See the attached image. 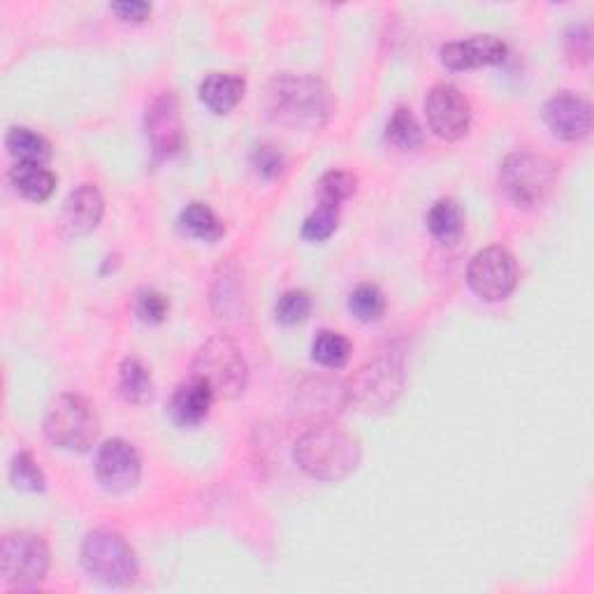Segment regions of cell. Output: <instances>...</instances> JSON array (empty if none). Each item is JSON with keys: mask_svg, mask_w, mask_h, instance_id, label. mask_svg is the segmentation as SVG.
I'll use <instances>...</instances> for the list:
<instances>
[{"mask_svg": "<svg viewBox=\"0 0 594 594\" xmlns=\"http://www.w3.org/2000/svg\"><path fill=\"white\" fill-rule=\"evenodd\" d=\"M361 458L363 448L358 437L330 420L309 427L295 444V462L316 481L337 483L348 479L358 469Z\"/></svg>", "mask_w": 594, "mask_h": 594, "instance_id": "6da1fadb", "label": "cell"}, {"mask_svg": "<svg viewBox=\"0 0 594 594\" xmlns=\"http://www.w3.org/2000/svg\"><path fill=\"white\" fill-rule=\"evenodd\" d=\"M332 110L335 101L327 84L314 75L283 73L268 88V114L283 126L316 131L327 122Z\"/></svg>", "mask_w": 594, "mask_h": 594, "instance_id": "7a4b0ae2", "label": "cell"}, {"mask_svg": "<svg viewBox=\"0 0 594 594\" xmlns=\"http://www.w3.org/2000/svg\"><path fill=\"white\" fill-rule=\"evenodd\" d=\"M560 165L539 152H515L499 168V184L518 207H536L553 194Z\"/></svg>", "mask_w": 594, "mask_h": 594, "instance_id": "3957f363", "label": "cell"}, {"mask_svg": "<svg viewBox=\"0 0 594 594\" xmlns=\"http://www.w3.org/2000/svg\"><path fill=\"white\" fill-rule=\"evenodd\" d=\"M191 378L202 382L213 397L235 399L247 390L249 365L235 342L223 335L211 337L196 353Z\"/></svg>", "mask_w": 594, "mask_h": 594, "instance_id": "277c9868", "label": "cell"}, {"mask_svg": "<svg viewBox=\"0 0 594 594\" xmlns=\"http://www.w3.org/2000/svg\"><path fill=\"white\" fill-rule=\"evenodd\" d=\"M98 411L82 395H61L46 409L44 435L63 450H88L98 439Z\"/></svg>", "mask_w": 594, "mask_h": 594, "instance_id": "5b68a950", "label": "cell"}, {"mask_svg": "<svg viewBox=\"0 0 594 594\" xmlns=\"http://www.w3.org/2000/svg\"><path fill=\"white\" fill-rule=\"evenodd\" d=\"M404 386V365L397 355L384 353L351 376L346 397L365 414L390 409Z\"/></svg>", "mask_w": 594, "mask_h": 594, "instance_id": "8992f818", "label": "cell"}, {"mask_svg": "<svg viewBox=\"0 0 594 594\" xmlns=\"http://www.w3.org/2000/svg\"><path fill=\"white\" fill-rule=\"evenodd\" d=\"M82 564L107 585H131L137 579V557L131 543L114 530H96L84 539Z\"/></svg>", "mask_w": 594, "mask_h": 594, "instance_id": "52a82bcc", "label": "cell"}, {"mask_svg": "<svg viewBox=\"0 0 594 594\" xmlns=\"http://www.w3.org/2000/svg\"><path fill=\"white\" fill-rule=\"evenodd\" d=\"M50 569V549L35 532H10L0 545V572L12 587H35Z\"/></svg>", "mask_w": 594, "mask_h": 594, "instance_id": "ba28073f", "label": "cell"}, {"mask_svg": "<svg viewBox=\"0 0 594 594\" xmlns=\"http://www.w3.org/2000/svg\"><path fill=\"white\" fill-rule=\"evenodd\" d=\"M469 289L481 300H507L518 286V263L511 251L488 247L471 258L467 270Z\"/></svg>", "mask_w": 594, "mask_h": 594, "instance_id": "9c48e42d", "label": "cell"}, {"mask_svg": "<svg viewBox=\"0 0 594 594\" xmlns=\"http://www.w3.org/2000/svg\"><path fill=\"white\" fill-rule=\"evenodd\" d=\"M425 114L433 133L448 142L465 137L471 124V105L465 93L450 82H441L427 93Z\"/></svg>", "mask_w": 594, "mask_h": 594, "instance_id": "30bf717a", "label": "cell"}, {"mask_svg": "<svg viewBox=\"0 0 594 594\" xmlns=\"http://www.w3.org/2000/svg\"><path fill=\"white\" fill-rule=\"evenodd\" d=\"M98 481L110 492H128L139 483L142 460L126 439H110L101 446L96 458Z\"/></svg>", "mask_w": 594, "mask_h": 594, "instance_id": "8fae6325", "label": "cell"}, {"mask_svg": "<svg viewBox=\"0 0 594 594\" xmlns=\"http://www.w3.org/2000/svg\"><path fill=\"white\" fill-rule=\"evenodd\" d=\"M147 137L156 158H170L181 152L184 126L175 93H160L147 107Z\"/></svg>", "mask_w": 594, "mask_h": 594, "instance_id": "7c38bea8", "label": "cell"}, {"mask_svg": "<svg viewBox=\"0 0 594 594\" xmlns=\"http://www.w3.org/2000/svg\"><path fill=\"white\" fill-rule=\"evenodd\" d=\"M543 118H545V124H549V128L566 142L583 139L592 131L590 103L569 91L557 93V96H553L549 103H545Z\"/></svg>", "mask_w": 594, "mask_h": 594, "instance_id": "4fadbf2b", "label": "cell"}, {"mask_svg": "<svg viewBox=\"0 0 594 594\" xmlns=\"http://www.w3.org/2000/svg\"><path fill=\"white\" fill-rule=\"evenodd\" d=\"M507 44L497 35H471L467 40L448 42L441 46V63L448 70H471L502 63Z\"/></svg>", "mask_w": 594, "mask_h": 594, "instance_id": "5bb4252c", "label": "cell"}, {"mask_svg": "<svg viewBox=\"0 0 594 594\" xmlns=\"http://www.w3.org/2000/svg\"><path fill=\"white\" fill-rule=\"evenodd\" d=\"M105 213V200L93 184L77 186L67 196L61 213V228L67 237H84L98 228Z\"/></svg>", "mask_w": 594, "mask_h": 594, "instance_id": "9a60e30c", "label": "cell"}, {"mask_svg": "<svg viewBox=\"0 0 594 594\" xmlns=\"http://www.w3.org/2000/svg\"><path fill=\"white\" fill-rule=\"evenodd\" d=\"M211 402L213 393L202 382H198V378H191V382L179 386V390L175 393L170 416L179 427H198L207 418Z\"/></svg>", "mask_w": 594, "mask_h": 594, "instance_id": "2e32d148", "label": "cell"}, {"mask_svg": "<svg viewBox=\"0 0 594 594\" xmlns=\"http://www.w3.org/2000/svg\"><path fill=\"white\" fill-rule=\"evenodd\" d=\"M247 82L235 73H211L200 84V101L213 114H228L244 98Z\"/></svg>", "mask_w": 594, "mask_h": 594, "instance_id": "e0dca14e", "label": "cell"}, {"mask_svg": "<svg viewBox=\"0 0 594 594\" xmlns=\"http://www.w3.org/2000/svg\"><path fill=\"white\" fill-rule=\"evenodd\" d=\"M10 179L17 191L33 202L50 200L56 188V175L40 163H17L10 173Z\"/></svg>", "mask_w": 594, "mask_h": 594, "instance_id": "ac0fdd59", "label": "cell"}, {"mask_svg": "<svg viewBox=\"0 0 594 594\" xmlns=\"http://www.w3.org/2000/svg\"><path fill=\"white\" fill-rule=\"evenodd\" d=\"M427 228L441 244H454L465 230V213L454 198L437 200L427 211Z\"/></svg>", "mask_w": 594, "mask_h": 594, "instance_id": "d6986e66", "label": "cell"}, {"mask_svg": "<svg viewBox=\"0 0 594 594\" xmlns=\"http://www.w3.org/2000/svg\"><path fill=\"white\" fill-rule=\"evenodd\" d=\"M179 223H181L184 232H188L191 237H196V240H202V242H217L226 232L223 221L217 217V211H213L205 202L188 205L181 211Z\"/></svg>", "mask_w": 594, "mask_h": 594, "instance_id": "ffe728a7", "label": "cell"}, {"mask_svg": "<svg viewBox=\"0 0 594 594\" xmlns=\"http://www.w3.org/2000/svg\"><path fill=\"white\" fill-rule=\"evenodd\" d=\"M6 145L10 149V154L19 160V163H40L44 165L46 160L52 158V145L46 142L40 133L23 128V126H14L10 128Z\"/></svg>", "mask_w": 594, "mask_h": 594, "instance_id": "44dd1931", "label": "cell"}, {"mask_svg": "<svg viewBox=\"0 0 594 594\" xmlns=\"http://www.w3.org/2000/svg\"><path fill=\"white\" fill-rule=\"evenodd\" d=\"M118 393L131 404H145L154 395L152 374L147 365L137 358H126L118 369Z\"/></svg>", "mask_w": 594, "mask_h": 594, "instance_id": "7402d4cb", "label": "cell"}, {"mask_svg": "<svg viewBox=\"0 0 594 594\" xmlns=\"http://www.w3.org/2000/svg\"><path fill=\"white\" fill-rule=\"evenodd\" d=\"M386 137L393 147L402 152H416L423 145V128L409 107L399 105L393 112L386 128Z\"/></svg>", "mask_w": 594, "mask_h": 594, "instance_id": "603a6c76", "label": "cell"}, {"mask_svg": "<svg viewBox=\"0 0 594 594\" xmlns=\"http://www.w3.org/2000/svg\"><path fill=\"white\" fill-rule=\"evenodd\" d=\"M351 351H353L351 342L342 335V332L335 330H321L312 344L314 361L330 369L344 367L351 358Z\"/></svg>", "mask_w": 594, "mask_h": 594, "instance_id": "cb8c5ba5", "label": "cell"}, {"mask_svg": "<svg viewBox=\"0 0 594 594\" xmlns=\"http://www.w3.org/2000/svg\"><path fill=\"white\" fill-rule=\"evenodd\" d=\"M348 309L358 321L374 323L386 314V295L374 283H361L348 298Z\"/></svg>", "mask_w": 594, "mask_h": 594, "instance_id": "d4e9b609", "label": "cell"}, {"mask_svg": "<svg viewBox=\"0 0 594 594\" xmlns=\"http://www.w3.org/2000/svg\"><path fill=\"white\" fill-rule=\"evenodd\" d=\"M340 226V207L319 202V207L309 213L302 223V237L309 242H325L327 237L335 235Z\"/></svg>", "mask_w": 594, "mask_h": 594, "instance_id": "484cf974", "label": "cell"}, {"mask_svg": "<svg viewBox=\"0 0 594 594\" xmlns=\"http://www.w3.org/2000/svg\"><path fill=\"white\" fill-rule=\"evenodd\" d=\"M274 314H277V321L283 325H298L312 314V295L300 289L286 291L279 298Z\"/></svg>", "mask_w": 594, "mask_h": 594, "instance_id": "4316f807", "label": "cell"}, {"mask_svg": "<svg viewBox=\"0 0 594 594\" xmlns=\"http://www.w3.org/2000/svg\"><path fill=\"white\" fill-rule=\"evenodd\" d=\"M10 479H12L14 488H19L23 492H42L44 490V473L38 467V462L33 460V456L27 454V450H21V454L14 456L12 467H10Z\"/></svg>", "mask_w": 594, "mask_h": 594, "instance_id": "83f0119b", "label": "cell"}, {"mask_svg": "<svg viewBox=\"0 0 594 594\" xmlns=\"http://www.w3.org/2000/svg\"><path fill=\"white\" fill-rule=\"evenodd\" d=\"M355 186H358V181H355L351 173L330 170L319 181V198L321 202L340 207V202L348 200L355 194Z\"/></svg>", "mask_w": 594, "mask_h": 594, "instance_id": "f1b7e54d", "label": "cell"}, {"mask_svg": "<svg viewBox=\"0 0 594 594\" xmlns=\"http://www.w3.org/2000/svg\"><path fill=\"white\" fill-rule=\"evenodd\" d=\"M135 312H137L139 321H145V323H163L165 316H168V312H170V302H168V298H165L163 293H158L154 289H147V291H139L137 293Z\"/></svg>", "mask_w": 594, "mask_h": 594, "instance_id": "f546056e", "label": "cell"}, {"mask_svg": "<svg viewBox=\"0 0 594 594\" xmlns=\"http://www.w3.org/2000/svg\"><path fill=\"white\" fill-rule=\"evenodd\" d=\"M251 160H253V168L268 179L279 177L283 173V165H286V160H283V154L274 145H258L253 149Z\"/></svg>", "mask_w": 594, "mask_h": 594, "instance_id": "4dcf8cb0", "label": "cell"}, {"mask_svg": "<svg viewBox=\"0 0 594 594\" xmlns=\"http://www.w3.org/2000/svg\"><path fill=\"white\" fill-rule=\"evenodd\" d=\"M112 12H116L124 21H145L152 14V6L139 3V0H124V3H114Z\"/></svg>", "mask_w": 594, "mask_h": 594, "instance_id": "1f68e13d", "label": "cell"}]
</instances>
